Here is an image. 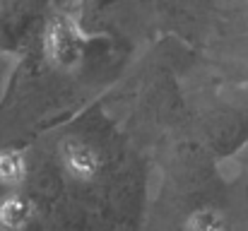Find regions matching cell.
<instances>
[{"label": "cell", "instance_id": "obj_4", "mask_svg": "<svg viewBox=\"0 0 248 231\" xmlns=\"http://www.w3.org/2000/svg\"><path fill=\"white\" fill-rule=\"evenodd\" d=\"M27 176V159L15 150H0V185H19Z\"/></svg>", "mask_w": 248, "mask_h": 231}, {"label": "cell", "instance_id": "obj_5", "mask_svg": "<svg viewBox=\"0 0 248 231\" xmlns=\"http://www.w3.org/2000/svg\"><path fill=\"white\" fill-rule=\"evenodd\" d=\"M186 231H224V222L215 210H198L188 217Z\"/></svg>", "mask_w": 248, "mask_h": 231}, {"label": "cell", "instance_id": "obj_2", "mask_svg": "<svg viewBox=\"0 0 248 231\" xmlns=\"http://www.w3.org/2000/svg\"><path fill=\"white\" fill-rule=\"evenodd\" d=\"M61 159H63L65 171L78 181H89L99 171V156L89 145H84L80 140H68L61 150Z\"/></svg>", "mask_w": 248, "mask_h": 231}, {"label": "cell", "instance_id": "obj_3", "mask_svg": "<svg viewBox=\"0 0 248 231\" xmlns=\"http://www.w3.org/2000/svg\"><path fill=\"white\" fill-rule=\"evenodd\" d=\"M34 217V205L19 193L0 198V231H24Z\"/></svg>", "mask_w": 248, "mask_h": 231}, {"label": "cell", "instance_id": "obj_1", "mask_svg": "<svg viewBox=\"0 0 248 231\" xmlns=\"http://www.w3.org/2000/svg\"><path fill=\"white\" fill-rule=\"evenodd\" d=\"M46 53L61 68H70V65L78 63V58H80V36L65 17L51 19V24L46 29Z\"/></svg>", "mask_w": 248, "mask_h": 231}]
</instances>
